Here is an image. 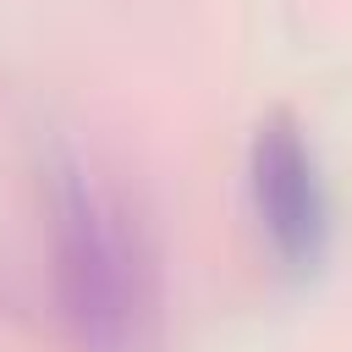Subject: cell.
<instances>
[{"mask_svg": "<svg viewBox=\"0 0 352 352\" xmlns=\"http://www.w3.org/2000/svg\"><path fill=\"white\" fill-rule=\"evenodd\" d=\"M50 286L82 352H148L160 336V258L126 204L82 154L50 165Z\"/></svg>", "mask_w": 352, "mask_h": 352, "instance_id": "1", "label": "cell"}, {"mask_svg": "<svg viewBox=\"0 0 352 352\" xmlns=\"http://www.w3.org/2000/svg\"><path fill=\"white\" fill-rule=\"evenodd\" d=\"M248 192H253V214L270 253L292 275H314L330 258L336 209H330L314 138L286 104L264 110L248 138Z\"/></svg>", "mask_w": 352, "mask_h": 352, "instance_id": "2", "label": "cell"}]
</instances>
